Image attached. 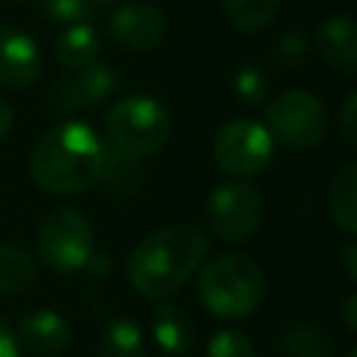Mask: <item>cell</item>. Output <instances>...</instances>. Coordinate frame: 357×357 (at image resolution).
Listing matches in <instances>:
<instances>
[{"label":"cell","mask_w":357,"mask_h":357,"mask_svg":"<svg viewBox=\"0 0 357 357\" xmlns=\"http://www.w3.org/2000/svg\"><path fill=\"white\" fill-rule=\"evenodd\" d=\"M206 234L192 223H170L145 234L128 257V282L151 301L170 298L201 265Z\"/></svg>","instance_id":"6da1fadb"},{"label":"cell","mask_w":357,"mask_h":357,"mask_svg":"<svg viewBox=\"0 0 357 357\" xmlns=\"http://www.w3.org/2000/svg\"><path fill=\"white\" fill-rule=\"evenodd\" d=\"M151 335L156 340V346L167 354H176V357H184L190 349H192V321L190 315L173 304V301H159L156 310H153V318H151Z\"/></svg>","instance_id":"5bb4252c"},{"label":"cell","mask_w":357,"mask_h":357,"mask_svg":"<svg viewBox=\"0 0 357 357\" xmlns=\"http://www.w3.org/2000/svg\"><path fill=\"white\" fill-rule=\"evenodd\" d=\"M279 346H282V351L287 357H329L332 337L315 321H293L282 332Z\"/></svg>","instance_id":"ac0fdd59"},{"label":"cell","mask_w":357,"mask_h":357,"mask_svg":"<svg viewBox=\"0 0 357 357\" xmlns=\"http://www.w3.org/2000/svg\"><path fill=\"white\" fill-rule=\"evenodd\" d=\"M165 14L151 3H123L109 17V33L128 50H153L165 39Z\"/></svg>","instance_id":"9c48e42d"},{"label":"cell","mask_w":357,"mask_h":357,"mask_svg":"<svg viewBox=\"0 0 357 357\" xmlns=\"http://www.w3.org/2000/svg\"><path fill=\"white\" fill-rule=\"evenodd\" d=\"M45 14L56 22L75 25V22H89L95 17V3L92 0H45Z\"/></svg>","instance_id":"cb8c5ba5"},{"label":"cell","mask_w":357,"mask_h":357,"mask_svg":"<svg viewBox=\"0 0 357 357\" xmlns=\"http://www.w3.org/2000/svg\"><path fill=\"white\" fill-rule=\"evenodd\" d=\"M42 75V50L20 28H0V84L8 89L33 86Z\"/></svg>","instance_id":"8fae6325"},{"label":"cell","mask_w":357,"mask_h":357,"mask_svg":"<svg viewBox=\"0 0 357 357\" xmlns=\"http://www.w3.org/2000/svg\"><path fill=\"white\" fill-rule=\"evenodd\" d=\"M36 248L45 265L61 273H73L86 268L95 254V229L89 218L73 206H59L39 223Z\"/></svg>","instance_id":"8992f818"},{"label":"cell","mask_w":357,"mask_h":357,"mask_svg":"<svg viewBox=\"0 0 357 357\" xmlns=\"http://www.w3.org/2000/svg\"><path fill=\"white\" fill-rule=\"evenodd\" d=\"M340 262H343V268H346L349 282H354V279H357V245H354V243H349V245L340 248Z\"/></svg>","instance_id":"f1b7e54d"},{"label":"cell","mask_w":357,"mask_h":357,"mask_svg":"<svg viewBox=\"0 0 357 357\" xmlns=\"http://www.w3.org/2000/svg\"><path fill=\"white\" fill-rule=\"evenodd\" d=\"M103 139L81 120L47 128L31 151V176L50 195H78L98 181Z\"/></svg>","instance_id":"7a4b0ae2"},{"label":"cell","mask_w":357,"mask_h":357,"mask_svg":"<svg viewBox=\"0 0 357 357\" xmlns=\"http://www.w3.org/2000/svg\"><path fill=\"white\" fill-rule=\"evenodd\" d=\"M304 56H307V36L301 31H290V33L279 36V42L273 45V59L282 67H296V64H301Z\"/></svg>","instance_id":"d4e9b609"},{"label":"cell","mask_w":357,"mask_h":357,"mask_svg":"<svg viewBox=\"0 0 357 357\" xmlns=\"http://www.w3.org/2000/svg\"><path fill=\"white\" fill-rule=\"evenodd\" d=\"M315 50L321 61L337 73L357 70V22L351 17H326L315 31Z\"/></svg>","instance_id":"7c38bea8"},{"label":"cell","mask_w":357,"mask_h":357,"mask_svg":"<svg viewBox=\"0 0 357 357\" xmlns=\"http://www.w3.org/2000/svg\"><path fill=\"white\" fill-rule=\"evenodd\" d=\"M329 215L346 231H357V162H346L329 184Z\"/></svg>","instance_id":"2e32d148"},{"label":"cell","mask_w":357,"mask_h":357,"mask_svg":"<svg viewBox=\"0 0 357 357\" xmlns=\"http://www.w3.org/2000/svg\"><path fill=\"white\" fill-rule=\"evenodd\" d=\"M170 128H173L170 112L151 95L123 98L106 112L109 145H114L131 156L156 153L167 142Z\"/></svg>","instance_id":"277c9868"},{"label":"cell","mask_w":357,"mask_h":357,"mask_svg":"<svg viewBox=\"0 0 357 357\" xmlns=\"http://www.w3.org/2000/svg\"><path fill=\"white\" fill-rule=\"evenodd\" d=\"M95 6H103V3H114V0H92Z\"/></svg>","instance_id":"4dcf8cb0"},{"label":"cell","mask_w":357,"mask_h":357,"mask_svg":"<svg viewBox=\"0 0 357 357\" xmlns=\"http://www.w3.org/2000/svg\"><path fill=\"white\" fill-rule=\"evenodd\" d=\"M98 357H145V340L137 321L131 318L109 321L98 340Z\"/></svg>","instance_id":"ffe728a7"},{"label":"cell","mask_w":357,"mask_h":357,"mask_svg":"<svg viewBox=\"0 0 357 357\" xmlns=\"http://www.w3.org/2000/svg\"><path fill=\"white\" fill-rule=\"evenodd\" d=\"M340 131L349 148H357V92H349L340 106Z\"/></svg>","instance_id":"484cf974"},{"label":"cell","mask_w":357,"mask_h":357,"mask_svg":"<svg viewBox=\"0 0 357 357\" xmlns=\"http://www.w3.org/2000/svg\"><path fill=\"white\" fill-rule=\"evenodd\" d=\"M346 357H357V351H354V349H351V351H349V354H346Z\"/></svg>","instance_id":"1f68e13d"},{"label":"cell","mask_w":357,"mask_h":357,"mask_svg":"<svg viewBox=\"0 0 357 357\" xmlns=\"http://www.w3.org/2000/svg\"><path fill=\"white\" fill-rule=\"evenodd\" d=\"M262 268L243 254H223L209 259L198 276V296L218 318H243L265 298Z\"/></svg>","instance_id":"3957f363"},{"label":"cell","mask_w":357,"mask_h":357,"mask_svg":"<svg viewBox=\"0 0 357 357\" xmlns=\"http://www.w3.org/2000/svg\"><path fill=\"white\" fill-rule=\"evenodd\" d=\"M340 318H343V326H346L349 332H357V296H354V293H349V296L343 298V304H340Z\"/></svg>","instance_id":"83f0119b"},{"label":"cell","mask_w":357,"mask_h":357,"mask_svg":"<svg viewBox=\"0 0 357 357\" xmlns=\"http://www.w3.org/2000/svg\"><path fill=\"white\" fill-rule=\"evenodd\" d=\"M98 53H100V36L89 22L70 25L56 42V59L67 70L86 67L89 61L98 59Z\"/></svg>","instance_id":"e0dca14e"},{"label":"cell","mask_w":357,"mask_h":357,"mask_svg":"<svg viewBox=\"0 0 357 357\" xmlns=\"http://www.w3.org/2000/svg\"><path fill=\"white\" fill-rule=\"evenodd\" d=\"M206 218L223 243H243L254 237L262 223V195L248 181L220 184L209 195Z\"/></svg>","instance_id":"ba28073f"},{"label":"cell","mask_w":357,"mask_h":357,"mask_svg":"<svg viewBox=\"0 0 357 357\" xmlns=\"http://www.w3.org/2000/svg\"><path fill=\"white\" fill-rule=\"evenodd\" d=\"M273 142L293 151H310L324 142L329 131V112L318 95L290 89L265 106V123Z\"/></svg>","instance_id":"5b68a950"},{"label":"cell","mask_w":357,"mask_h":357,"mask_svg":"<svg viewBox=\"0 0 357 357\" xmlns=\"http://www.w3.org/2000/svg\"><path fill=\"white\" fill-rule=\"evenodd\" d=\"M145 170L139 165V156H131L114 145H103V159L98 170V181L112 195H131L142 187Z\"/></svg>","instance_id":"9a60e30c"},{"label":"cell","mask_w":357,"mask_h":357,"mask_svg":"<svg viewBox=\"0 0 357 357\" xmlns=\"http://www.w3.org/2000/svg\"><path fill=\"white\" fill-rule=\"evenodd\" d=\"M11 128H14V112H11V106L0 98V139H6V137L11 134Z\"/></svg>","instance_id":"f546056e"},{"label":"cell","mask_w":357,"mask_h":357,"mask_svg":"<svg viewBox=\"0 0 357 357\" xmlns=\"http://www.w3.org/2000/svg\"><path fill=\"white\" fill-rule=\"evenodd\" d=\"M206 357H254V343L240 329H220L209 337Z\"/></svg>","instance_id":"603a6c76"},{"label":"cell","mask_w":357,"mask_h":357,"mask_svg":"<svg viewBox=\"0 0 357 357\" xmlns=\"http://www.w3.org/2000/svg\"><path fill=\"white\" fill-rule=\"evenodd\" d=\"M220 6H223V17L237 31L254 33L271 25L282 0H220Z\"/></svg>","instance_id":"44dd1931"},{"label":"cell","mask_w":357,"mask_h":357,"mask_svg":"<svg viewBox=\"0 0 357 357\" xmlns=\"http://www.w3.org/2000/svg\"><path fill=\"white\" fill-rule=\"evenodd\" d=\"M33 279H36L33 257L14 243H0V296L22 293L33 284Z\"/></svg>","instance_id":"d6986e66"},{"label":"cell","mask_w":357,"mask_h":357,"mask_svg":"<svg viewBox=\"0 0 357 357\" xmlns=\"http://www.w3.org/2000/svg\"><path fill=\"white\" fill-rule=\"evenodd\" d=\"M0 357H22L20 337L14 335V329L6 321H0Z\"/></svg>","instance_id":"4316f807"},{"label":"cell","mask_w":357,"mask_h":357,"mask_svg":"<svg viewBox=\"0 0 357 357\" xmlns=\"http://www.w3.org/2000/svg\"><path fill=\"white\" fill-rule=\"evenodd\" d=\"M114 89H117V73L109 64L89 61L86 67H78L70 78H64L53 89V106L56 109H92V106H100Z\"/></svg>","instance_id":"30bf717a"},{"label":"cell","mask_w":357,"mask_h":357,"mask_svg":"<svg viewBox=\"0 0 357 357\" xmlns=\"http://www.w3.org/2000/svg\"><path fill=\"white\" fill-rule=\"evenodd\" d=\"M215 165L234 176V178H248L262 173L271 159H273V137L268 128L251 117H234L229 120L212 145Z\"/></svg>","instance_id":"52a82bcc"},{"label":"cell","mask_w":357,"mask_h":357,"mask_svg":"<svg viewBox=\"0 0 357 357\" xmlns=\"http://www.w3.org/2000/svg\"><path fill=\"white\" fill-rule=\"evenodd\" d=\"M268 92H271V81H268V75L257 64H243L234 73V95L240 98V103L262 106Z\"/></svg>","instance_id":"7402d4cb"},{"label":"cell","mask_w":357,"mask_h":357,"mask_svg":"<svg viewBox=\"0 0 357 357\" xmlns=\"http://www.w3.org/2000/svg\"><path fill=\"white\" fill-rule=\"evenodd\" d=\"M20 340L36 354H61L73 343V329L56 310H33L20 318Z\"/></svg>","instance_id":"4fadbf2b"}]
</instances>
